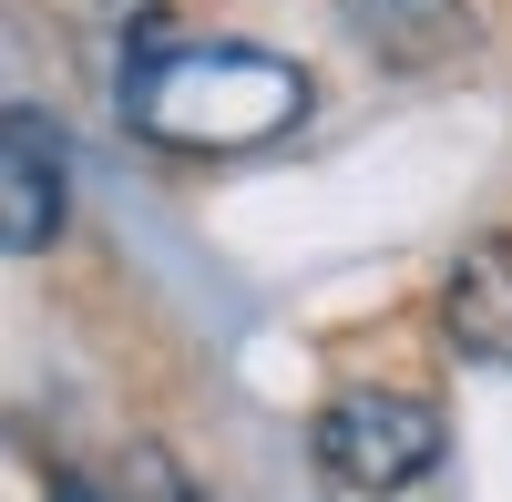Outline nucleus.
<instances>
[{
  "label": "nucleus",
  "mask_w": 512,
  "mask_h": 502,
  "mask_svg": "<svg viewBox=\"0 0 512 502\" xmlns=\"http://www.w3.org/2000/svg\"><path fill=\"white\" fill-rule=\"evenodd\" d=\"M297 113H308V72L246 41H175L123 82V123L164 154H256Z\"/></svg>",
  "instance_id": "1"
},
{
  "label": "nucleus",
  "mask_w": 512,
  "mask_h": 502,
  "mask_svg": "<svg viewBox=\"0 0 512 502\" xmlns=\"http://www.w3.org/2000/svg\"><path fill=\"white\" fill-rule=\"evenodd\" d=\"M441 451H451V431L420 390H338L318 410V472L359 502L410 492L420 472H441Z\"/></svg>",
  "instance_id": "2"
},
{
  "label": "nucleus",
  "mask_w": 512,
  "mask_h": 502,
  "mask_svg": "<svg viewBox=\"0 0 512 502\" xmlns=\"http://www.w3.org/2000/svg\"><path fill=\"white\" fill-rule=\"evenodd\" d=\"M52 236H62V134L52 113L11 103V123H0V246L41 257Z\"/></svg>",
  "instance_id": "3"
},
{
  "label": "nucleus",
  "mask_w": 512,
  "mask_h": 502,
  "mask_svg": "<svg viewBox=\"0 0 512 502\" xmlns=\"http://www.w3.org/2000/svg\"><path fill=\"white\" fill-rule=\"evenodd\" d=\"M441 339L472 369H512V236H472L441 287Z\"/></svg>",
  "instance_id": "4"
},
{
  "label": "nucleus",
  "mask_w": 512,
  "mask_h": 502,
  "mask_svg": "<svg viewBox=\"0 0 512 502\" xmlns=\"http://www.w3.org/2000/svg\"><path fill=\"white\" fill-rule=\"evenodd\" d=\"M338 21L390 72H441L451 52H472V0H338Z\"/></svg>",
  "instance_id": "5"
},
{
  "label": "nucleus",
  "mask_w": 512,
  "mask_h": 502,
  "mask_svg": "<svg viewBox=\"0 0 512 502\" xmlns=\"http://www.w3.org/2000/svg\"><path fill=\"white\" fill-rule=\"evenodd\" d=\"M52 502H103V492L93 482H52Z\"/></svg>",
  "instance_id": "6"
}]
</instances>
